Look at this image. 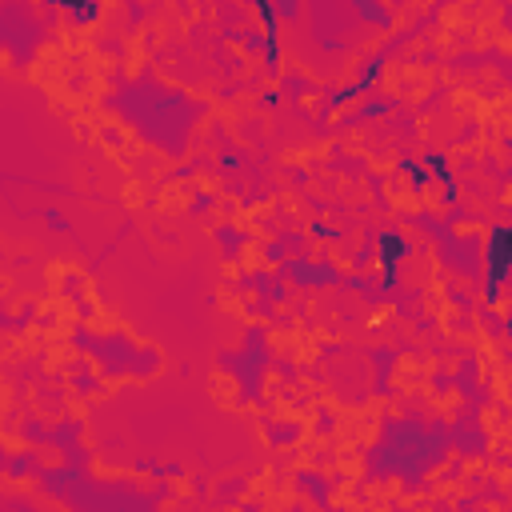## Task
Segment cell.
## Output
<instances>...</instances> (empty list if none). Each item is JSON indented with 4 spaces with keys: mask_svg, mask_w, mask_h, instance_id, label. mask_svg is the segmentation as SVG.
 <instances>
[{
    "mask_svg": "<svg viewBox=\"0 0 512 512\" xmlns=\"http://www.w3.org/2000/svg\"><path fill=\"white\" fill-rule=\"evenodd\" d=\"M508 260H512V228H496L492 232V288L488 292H496V284L504 280V268H508Z\"/></svg>",
    "mask_w": 512,
    "mask_h": 512,
    "instance_id": "1",
    "label": "cell"
},
{
    "mask_svg": "<svg viewBox=\"0 0 512 512\" xmlns=\"http://www.w3.org/2000/svg\"><path fill=\"white\" fill-rule=\"evenodd\" d=\"M380 252H384V264H388V280H392V268H396V260H400V252H404V240H400L396 232H384V236H380Z\"/></svg>",
    "mask_w": 512,
    "mask_h": 512,
    "instance_id": "2",
    "label": "cell"
}]
</instances>
